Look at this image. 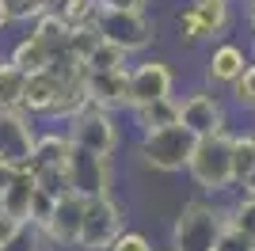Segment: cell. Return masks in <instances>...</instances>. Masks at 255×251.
Instances as JSON below:
<instances>
[{"label": "cell", "mask_w": 255, "mask_h": 251, "mask_svg": "<svg viewBox=\"0 0 255 251\" xmlns=\"http://www.w3.org/2000/svg\"><path fill=\"white\" fill-rule=\"evenodd\" d=\"M248 65H252V57H248V50L240 42H233V38L213 42L210 53H206V65H202V88H210V92H229V88L244 76Z\"/></svg>", "instance_id": "7c38bea8"}, {"label": "cell", "mask_w": 255, "mask_h": 251, "mask_svg": "<svg viewBox=\"0 0 255 251\" xmlns=\"http://www.w3.org/2000/svg\"><path fill=\"white\" fill-rule=\"evenodd\" d=\"M126 115H129V122L137 126V133H156V129L179 126V95L149 103V107H137V111H126Z\"/></svg>", "instance_id": "ac0fdd59"}, {"label": "cell", "mask_w": 255, "mask_h": 251, "mask_svg": "<svg viewBox=\"0 0 255 251\" xmlns=\"http://www.w3.org/2000/svg\"><path fill=\"white\" fill-rule=\"evenodd\" d=\"M156 251H160V248H156Z\"/></svg>", "instance_id": "f35d334b"}, {"label": "cell", "mask_w": 255, "mask_h": 251, "mask_svg": "<svg viewBox=\"0 0 255 251\" xmlns=\"http://www.w3.org/2000/svg\"><path fill=\"white\" fill-rule=\"evenodd\" d=\"M34 194H38V183H34V175L27 171V167H19L15 171V179H11V187L0 194V209L8 213V217H15V221H31V202H34Z\"/></svg>", "instance_id": "e0dca14e"}, {"label": "cell", "mask_w": 255, "mask_h": 251, "mask_svg": "<svg viewBox=\"0 0 255 251\" xmlns=\"http://www.w3.org/2000/svg\"><path fill=\"white\" fill-rule=\"evenodd\" d=\"M96 0H53V11L61 15V23L69 31H84V27H96Z\"/></svg>", "instance_id": "cb8c5ba5"}, {"label": "cell", "mask_w": 255, "mask_h": 251, "mask_svg": "<svg viewBox=\"0 0 255 251\" xmlns=\"http://www.w3.org/2000/svg\"><path fill=\"white\" fill-rule=\"evenodd\" d=\"M61 129H65V137H69V145L84 148V152H96V156H103V160H115L118 145H122L118 115H111L103 107H92V103L76 118H69Z\"/></svg>", "instance_id": "5b68a950"}, {"label": "cell", "mask_w": 255, "mask_h": 251, "mask_svg": "<svg viewBox=\"0 0 255 251\" xmlns=\"http://www.w3.org/2000/svg\"><path fill=\"white\" fill-rule=\"evenodd\" d=\"M233 27V4H217V0H191L187 8L175 11V31L179 42L198 46V42H221Z\"/></svg>", "instance_id": "9c48e42d"}, {"label": "cell", "mask_w": 255, "mask_h": 251, "mask_svg": "<svg viewBox=\"0 0 255 251\" xmlns=\"http://www.w3.org/2000/svg\"><path fill=\"white\" fill-rule=\"evenodd\" d=\"M8 251H50V248H46V240H42V232H34V229H27V232H23V236H19V240H15V244H11Z\"/></svg>", "instance_id": "4dcf8cb0"}, {"label": "cell", "mask_w": 255, "mask_h": 251, "mask_svg": "<svg viewBox=\"0 0 255 251\" xmlns=\"http://www.w3.org/2000/svg\"><path fill=\"white\" fill-rule=\"evenodd\" d=\"M23 34H27V38H34L46 53H53V57L69 53V38H73V31H69V27L61 23V15H57V11L42 15L38 23H31V27H27Z\"/></svg>", "instance_id": "d6986e66"}, {"label": "cell", "mask_w": 255, "mask_h": 251, "mask_svg": "<svg viewBox=\"0 0 255 251\" xmlns=\"http://www.w3.org/2000/svg\"><path fill=\"white\" fill-rule=\"evenodd\" d=\"M233 171H236V190H244L255 175V129L233 133Z\"/></svg>", "instance_id": "44dd1931"}, {"label": "cell", "mask_w": 255, "mask_h": 251, "mask_svg": "<svg viewBox=\"0 0 255 251\" xmlns=\"http://www.w3.org/2000/svg\"><path fill=\"white\" fill-rule=\"evenodd\" d=\"M99 8H115V11H145L152 0H96Z\"/></svg>", "instance_id": "1f68e13d"}, {"label": "cell", "mask_w": 255, "mask_h": 251, "mask_svg": "<svg viewBox=\"0 0 255 251\" xmlns=\"http://www.w3.org/2000/svg\"><path fill=\"white\" fill-rule=\"evenodd\" d=\"M65 183H69V194H76L80 202L111 198L115 194V160H103L73 145L69 164H65Z\"/></svg>", "instance_id": "52a82bcc"}, {"label": "cell", "mask_w": 255, "mask_h": 251, "mask_svg": "<svg viewBox=\"0 0 255 251\" xmlns=\"http://www.w3.org/2000/svg\"><path fill=\"white\" fill-rule=\"evenodd\" d=\"M15 23H11V11H8V0H0V34L4 31H11Z\"/></svg>", "instance_id": "836d02e7"}, {"label": "cell", "mask_w": 255, "mask_h": 251, "mask_svg": "<svg viewBox=\"0 0 255 251\" xmlns=\"http://www.w3.org/2000/svg\"><path fill=\"white\" fill-rule=\"evenodd\" d=\"M187 175L202 198H221L229 190H236V171H233V129L229 133H217V137H206L194 145V156L187 164Z\"/></svg>", "instance_id": "7a4b0ae2"}, {"label": "cell", "mask_w": 255, "mask_h": 251, "mask_svg": "<svg viewBox=\"0 0 255 251\" xmlns=\"http://www.w3.org/2000/svg\"><path fill=\"white\" fill-rule=\"evenodd\" d=\"M225 225H233L240 236H248V240L255 244V194H236L229 206H225Z\"/></svg>", "instance_id": "7402d4cb"}, {"label": "cell", "mask_w": 255, "mask_h": 251, "mask_svg": "<svg viewBox=\"0 0 255 251\" xmlns=\"http://www.w3.org/2000/svg\"><path fill=\"white\" fill-rule=\"evenodd\" d=\"M221 229H225V206L198 194V198L183 202V209L175 213L168 251H213Z\"/></svg>", "instance_id": "6da1fadb"}, {"label": "cell", "mask_w": 255, "mask_h": 251, "mask_svg": "<svg viewBox=\"0 0 255 251\" xmlns=\"http://www.w3.org/2000/svg\"><path fill=\"white\" fill-rule=\"evenodd\" d=\"M229 95H233V107L236 111H248V115H255V61L244 69V76L229 88Z\"/></svg>", "instance_id": "4316f807"}, {"label": "cell", "mask_w": 255, "mask_h": 251, "mask_svg": "<svg viewBox=\"0 0 255 251\" xmlns=\"http://www.w3.org/2000/svg\"><path fill=\"white\" fill-rule=\"evenodd\" d=\"M171 95H175V73H171L168 61L141 57L137 65H129V111L171 99Z\"/></svg>", "instance_id": "8fae6325"}, {"label": "cell", "mask_w": 255, "mask_h": 251, "mask_svg": "<svg viewBox=\"0 0 255 251\" xmlns=\"http://www.w3.org/2000/svg\"><path fill=\"white\" fill-rule=\"evenodd\" d=\"M23 92H27V76L15 65H8V57H4L0 61V111H19Z\"/></svg>", "instance_id": "603a6c76"}, {"label": "cell", "mask_w": 255, "mask_h": 251, "mask_svg": "<svg viewBox=\"0 0 255 251\" xmlns=\"http://www.w3.org/2000/svg\"><path fill=\"white\" fill-rule=\"evenodd\" d=\"M96 34L111 42L126 57H141L156 42V19L149 11H115V8H96Z\"/></svg>", "instance_id": "3957f363"}, {"label": "cell", "mask_w": 255, "mask_h": 251, "mask_svg": "<svg viewBox=\"0 0 255 251\" xmlns=\"http://www.w3.org/2000/svg\"><path fill=\"white\" fill-rule=\"evenodd\" d=\"M194 145H198V137H191L183 126H168V129L137 137V156H141V164L149 167V171L179 175V171H187V164H191Z\"/></svg>", "instance_id": "277c9868"}, {"label": "cell", "mask_w": 255, "mask_h": 251, "mask_svg": "<svg viewBox=\"0 0 255 251\" xmlns=\"http://www.w3.org/2000/svg\"><path fill=\"white\" fill-rule=\"evenodd\" d=\"M23 232H27V225H23V221H15V217H8V213L0 209V251H8L11 244L23 236Z\"/></svg>", "instance_id": "f1b7e54d"}, {"label": "cell", "mask_w": 255, "mask_h": 251, "mask_svg": "<svg viewBox=\"0 0 255 251\" xmlns=\"http://www.w3.org/2000/svg\"><path fill=\"white\" fill-rule=\"evenodd\" d=\"M69 137L65 129H38V141H34L31 164L27 171L34 175L38 190H46L50 198H61L69 194V183H65V164H69Z\"/></svg>", "instance_id": "8992f818"}, {"label": "cell", "mask_w": 255, "mask_h": 251, "mask_svg": "<svg viewBox=\"0 0 255 251\" xmlns=\"http://www.w3.org/2000/svg\"><path fill=\"white\" fill-rule=\"evenodd\" d=\"M179 126L191 137H198V141L229 133V107L221 103L217 92H210V88L198 84V88L179 95Z\"/></svg>", "instance_id": "30bf717a"}, {"label": "cell", "mask_w": 255, "mask_h": 251, "mask_svg": "<svg viewBox=\"0 0 255 251\" xmlns=\"http://www.w3.org/2000/svg\"><path fill=\"white\" fill-rule=\"evenodd\" d=\"M8 11H11V23L27 31L31 23H38L42 15L53 11V0H8Z\"/></svg>", "instance_id": "484cf974"}, {"label": "cell", "mask_w": 255, "mask_h": 251, "mask_svg": "<svg viewBox=\"0 0 255 251\" xmlns=\"http://www.w3.org/2000/svg\"><path fill=\"white\" fill-rule=\"evenodd\" d=\"M84 92L92 107H103L111 115L129 111V69L118 73H84Z\"/></svg>", "instance_id": "9a60e30c"}, {"label": "cell", "mask_w": 255, "mask_h": 251, "mask_svg": "<svg viewBox=\"0 0 255 251\" xmlns=\"http://www.w3.org/2000/svg\"><path fill=\"white\" fill-rule=\"evenodd\" d=\"M42 126L23 111H0V160L11 167H27Z\"/></svg>", "instance_id": "4fadbf2b"}, {"label": "cell", "mask_w": 255, "mask_h": 251, "mask_svg": "<svg viewBox=\"0 0 255 251\" xmlns=\"http://www.w3.org/2000/svg\"><path fill=\"white\" fill-rule=\"evenodd\" d=\"M69 88V84H61L53 73H38V76H27V92H23V115H31L34 122L42 126L46 118H50V111L57 107V99H61V92Z\"/></svg>", "instance_id": "2e32d148"}, {"label": "cell", "mask_w": 255, "mask_h": 251, "mask_svg": "<svg viewBox=\"0 0 255 251\" xmlns=\"http://www.w3.org/2000/svg\"><path fill=\"white\" fill-rule=\"evenodd\" d=\"M122 232H126V206L115 194L111 198L84 202V221H80L76 251H111Z\"/></svg>", "instance_id": "ba28073f"}, {"label": "cell", "mask_w": 255, "mask_h": 251, "mask_svg": "<svg viewBox=\"0 0 255 251\" xmlns=\"http://www.w3.org/2000/svg\"><path fill=\"white\" fill-rule=\"evenodd\" d=\"M80 221H84V202L76 194H61L53 206L50 221L42 225V240L50 251H76L80 240Z\"/></svg>", "instance_id": "5bb4252c"}, {"label": "cell", "mask_w": 255, "mask_h": 251, "mask_svg": "<svg viewBox=\"0 0 255 251\" xmlns=\"http://www.w3.org/2000/svg\"><path fill=\"white\" fill-rule=\"evenodd\" d=\"M0 61H4V53H0Z\"/></svg>", "instance_id": "74e56055"}, {"label": "cell", "mask_w": 255, "mask_h": 251, "mask_svg": "<svg viewBox=\"0 0 255 251\" xmlns=\"http://www.w3.org/2000/svg\"><path fill=\"white\" fill-rule=\"evenodd\" d=\"M15 171H19V167H11V164H4V160H0V194H4V190L11 187V179H15Z\"/></svg>", "instance_id": "d6a6232c"}, {"label": "cell", "mask_w": 255, "mask_h": 251, "mask_svg": "<svg viewBox=\"0 0 255 251\" xmlns=\"http://www.w3.org/2000/svg\"><path fill=\"white\" fill-rule=\"evenodd\" d=\"M213 251H255V244L248 240V236H240L233 225H225L221 236H217V248H213Z\"/></svg>", "instance_id": "83f0119b"}, {"label": "cell", "mask_w": 255, "mask_h": 251, "mask_svg": "<svg viewBox=\"0 0 255 251\" xmlns=\"http://www.w3.org/2000/svg\"><path fill=\"white\" fill-rule=\"evenodd\" d=\"M217 4H233V0H217Z\"/></svg>", "instance_id": "8d00e7d4"}, {"label": "cell", "mask_w": 255, "mask_h": 251, "mask_svg": "<svg viewBox=\"0 0 255 251\" xmlns=\"http://www.w3.org/2000/svg\"><path fill=\"white\" fill-rule=\"evenodd\" d=\"M244 194H255V175H252V183L244 187Z\"/></svg>", "instance_id": "d590c367"}, {"label": "cell", "mask_w": 255, "mask_h": 251, "mask_svg": "<svg viewBox=\"0 0 255 251\" xmlns=\"http://www.w3.org/2000/svg\"><path fill=\"white\" fill-rule=\"evenodd\" d=\"M8 57V65H15L23 76H38V73H46L50 69V61H53V53H46L42 46L34 38H27V34H19V38L11 42V50L4 53Z\"/></svg>", "instance_id": "ffe728a7"}, {"label": "cell", "mask_w": 255, "mask_h": 251, "mask_svg": "<svg viewBox=\"0 0 255 251\" xmlns=\"http://www.w3.org/2000/svg\"><path fill=\"white\" fill-rule=\"evenodd\" d=\"M244 23H248V31L255 34V0H244Z\"/></svg>", "instance_id": "e575fe53"}, {"label": "cell", "mask_w": 255, "mask_h": 251, "mask_svg": "<svg viewBox=\"0 0 255 251\" xmlns=\"http://www.w3.org/2000/svg\"><path fill=\"white\" fill-rule=\"evenodd\" d=\"M118 69H129V57L122 50H115L111 42L99 38L84 57V73H118Z\"/></svg>", "instance_id": "d4e9b609"}, {"label": "cell", "mask_w": 255, "mask_h": 251, "mask_svg": "<svg viewBox=\"0 0 255 251\" xmlns=\"http://www.w3.org/2000/svg\"><path fill=\"white\" fill-rule=\"evenodd\" d=\"M111 251H156L152 248V240L145 236V232H137V229H126L122 236H118V244Z\"/></svg>", "instance_id": "f546056e"}]
</instances>
